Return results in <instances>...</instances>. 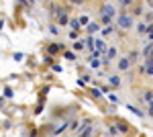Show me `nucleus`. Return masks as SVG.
I'll list each match as a JSON object with an SVG mask.
<instances>
[{
	"instance_id": "1",
	"label": "nucleus",
	"mask_w": 153,
	"mask_h": 137,
	"mask_svg": "<svg viewBox=\"0 0 153 137\" xmlns=\"http://www.w3.org/2000/svg\"><path fill=\"white\" fill-rule=\"evenodd\" d=\"M133 25H135V19H133L131 12H120V14H118L117 27L120 31H129V29H133Z\"/></svg>"
},
{
	"instance_id": "2",
	"label": "nucleus",
	"mask_w": 153,
	"mask_h": 137,
	"mask_svg": "<svg viewBox=\"0 0 153 137\" xmlns=\"http://www.w3.org/2000/svg\"><path fill=\"white\" fill-rule=\"evenodd\" d=\"M106 49H108V47H106L104 39H94V49H92V51H96L98 55L102 57V53H106Z\"/></svg>"
},
{
	"instance_id": "3",
	"label": "nucleus",
	"mask_w": 153,
	"mask_h": 137,
	"mask_svg": "<svg viewBox=\"0 0 153 137\" xmlns=\"http://www.w3.org/2000/svg\"><path fill=\"white\" fill-rule=\"evenodd\" d=\"M131 66H133V61H131L127 55H123V57H118V72H129Z\"/></svg>"
},
{
	"instance_id": "4",
	"label": "nucleus",
	"mask_w": 153,
	"mask_h": 137,
	"mask_svg": "<svg viewBox=\"0 0 153 137\" xmlns=\"http://www.w3.org/2000/svg\"><path fill=\"white\" fill-rule=\"evenodd\" d=\"M55 16H57V27H65V25L70 23V16H68V10H63V8H61V10H59L57 14H55Z\"/></svg>"
},
{
	"instance_id": "5",
	"label": "nucleus",
	"mask_w": 153,
	"mask_h": 137,
	"mask_svg": "<svg viewBox=\"0 0 153 137\" xmlns=\"http://www.w3.org/2000/svg\"><path fill=\"white\" fill-rule=\"evenodd\" d=\"M102 16H110V19H114V14H117V8H114V6H112V4H108V2H106L104 6H102Z\"/></svg>"
},
{
	"instance_id": "6",
	"label": "nucleus",
	"mask_w": 153,
	"mask_h": 137,
	"mask_svg": "<svg viewBox=\"0 0 153 137\" xmlns=\"http://www.w3.org/2000/svg\"><path fill=\"white\" fill-rule=\"evenodd\" d=\"M102 27H100V23H96V21H92V23H88V27H86V33L90 35V37H94V33H98Z\"/></svg>"
},
{
	"instance_id": "7",
	"label": "nucleus",
	"mask_w": 153,
	"mask_h": 137,
	"mask_svg": "<svg viewBox=\"0 0 153 137\" xmlns=\"http://www.w3.org/2000/svg\"><path fill=\"white\" fill-rule=\"evenodd\" d=\"M141 72H143V74H147V76H151V74H153V57H147V59H145Z\"/></svg>"
},
{
	"instance_id": "8",
	"label": "nucleus",
	"mask_w": 153,
	"mask_h": 137,
	"mask_svg": "<svg viewBox=\"0 0 153 137\" xmlns=\"http://www.w3.org/2000/svg\"><path fill=\"white\" fill-rule=\"evenodd\" d=\"M59 49H63V43H49V45H47V53H49V57L55 55Z\"/></svg>"
},
{
	"instance_id": "9",
	"label": "nucleus",
	"mask_w": 153,
	"mask_h": 137,
	"mask_svg": "<svg viewBox=\"0 0 153 137\" xmlns=\"http://www.w3.org/2000/svg\"><path fill=\"white\" fill-rule=\"evenodd\" d=\"M137 33H139V35H151V25L139 23V25H137Z\"/></svg>"
},
{
	"instance_id": "10",
	"label": "nucleus",
	"mask_w": 153,
	"mask_h": 137,
	"mask_svg": "<svg viewBox=\"0 0 153 137\" xmlns=\"http://www.w3.org/2000/svg\"><path fill=\"white\" fill-rule=\"evenodd\" d=\"M127 109H129L133 115H137L139 119H143V117H145V111H141V109H139L137 104H131V103H129V104H127Z\"/></svg>"
},
{
	"instance_id": "11",
	"label": "nucleus",
	"mask_w": 153,
	"mask_h": 137,
	"mask_svg": "<svg viewBox=\"0 0 153 137\" xmlns=\"http://www.w3.org/2000/svg\"><path fill=\"white\" fill-rule=\"evenodd\" d=\"M68 129H70V123H68V121H63V123H61V125L53 127V133H55V135H61V133H65V131H68Z\"/></svg>"
},
{
	"instance_id": "12",
	"label": "nucleus",
	"mask_w": 153,
	"mask_h": 137,
	"mask_svg": "<svg viewBox=\"0 0 153 137\" xmlns=\"http://www.w3.org/2000/svg\"><path fill=\"white\" fill-rule=\"evenodd\" d=\"M118 55V47H108V49H106V59H108V61H112V59H114V57Z\"/></svg>"
},
{
	"instance_id": "13",
	"label": "nucleus",
	"mask_w": 153,
	"mask_h": 137,
	"mask_svg": "<svg viewBox=\"0 0 153 137\" xmlns=\"http://www.w3.org/2000/svg\"><path fill=\"white\" fill-rule=\"evenodd\" d=\"M108 84H110L112 88H118V86H120V76H117V74H110V76H108Z\"/></svg>"
},
{
	"instance_id": "14",
	"label": "nucleus",
	"mask_w": 153,
	"mask_h": 137,
	"mask_svg": "<svg viewBox=\"0 0 153 137\" xmlns=\"http://www.w3.org/2000/svg\"><path fill=\"white\" fill-rule=\"evenodd\" d=\"M114 33H117V27H114V25H108V27L102 29V35H104V37H110V35H114Z\"/></svg>"
},
{
	"instance_id": "15",
	"label": "nucleus",
	"mask_w": 153,
	"mask_h": 137,
	"mask_svg": "<svg viewBox=\"0 0 153 137\" xmlns=\"http://www.w3.org/2000/svg\"><path fill=\"white\" fill-rule=\"evenodd\" d=\"M114 127H117V131H118V133H129V125H127L125 121H118V123H117Z\"/></svg>"
},
{
	"instance_id": "16",
	"label": "nucleus",
	"mask_w": 153,
	"mask_h": 137,
	"mask_svg": "<svg viewBox=\"0 0 153 137\" xmlns=\"http://www.w3.org/2000/svg\"><path fill=\"white\" fill-rule=\"evenodd\" d=\"M68 25L71 27V31H74V33H78V31L82 29V25H80V21H78V19H71V21H70Z\"/></svg>"
},
{
	"instance_id": "17",
	"label": "nucleus",
	"mask_w": 153,
	"mask_h": 137,
	"mask_svg": "<svg viewBox=\"0 0 153 137\" xmlns=\"http://www.w3.org/2000/svg\"><path fill=\"white\" fill-rule=\"evenodd\" d=\"M141 98H143V103H147V106H149V104H151V88H147Z\"/></svg>"
},
{
	"instance_id": "18",
	"label": "nucleus",
	"mask_w": 153,
	"mask_h": 137,
	"mask_svg": "<svg viewBox=\"0 0 153 137\" xmlns=\"http://www.w3.org/2000/svg\"><path fill=\"white\" fill-rule=\"evenodd\" d=\"M84 49V41L82 39H76V41H74V51H82Z\"/></svg>"
},
{
	"instance_id": "19",
	"label": "nucleus",
	"mask_w": 153,
	"mask_h": 137,
	"mask_svg": "<svg viewBox=\"0 0 153 137\" xmlns=\"http://www.w3.org/2000/svg\"><path fill=\"white\" fill-rule=\"evenodd\" d=\"M106 98H108L112 104H118V96L114 94V92H108V96H106Z\"/></svg>"
},
{
	"instance_id": "20",
	"label": "nucleus",
	"mask_w": 153,
	"mask_h": 137,
	"mask_svg": "<svg viewBox=\"0 0 153 137\" xmlns=\"http://www.w3.org/2000/svg\"><path fill=\"white\" fill-rule=\"evenodd\" d=\"M100 23L108 27V25H112V19H110V16H102V14H100Z\"/></svg>"
},
{
	"instance_id": "21",
	"label": "nucleus",
	"mask_w": 153,
	"mask_h": 137,
	"mask_svg": "<svg viewBox=\"0 0 153 137\" xmlns=\"http://www.w3.org/2000/svg\"><path fill=\"white\" fill-rule=\"evenodd\" d=\"M12 96H14L12 88H10V86H6V88H4V98H12Z\"/></svg>"
},
{
	"instance_id": "22",
	"label": "nucleus",
	"mask_w": 153,
	"mask_h": 137,
	"mask_svg": "<svg viewBox=\"0 0 153 137\" xmlns=\"http://www.w3.org/2000/svg\"><path fill=\"white\" fill-rule=\"evenodd\" d=\"M49 33L51 35H59V27L57 25H49Z\"/></svg>"
},
{
	"instance_id": "23",
	"label": "nucleus",
	"mask_w": 153,
	"mask_h": 137,
	"mask_svg": "<svg viewBox=\"0 0 153 137\" xmlns=\"http://www.w3.org/2000/svg\"><path fill=\"white\" fill-rule=\"evenodd\" d=\"M92 96H94V98H102V92H100V88H92Z\"/></svg>"
},
{
	"instance_id": "24",
	"label": "nucleus",
	"mask_w": 153,
	"mask_h": 137,
	"mask_svg": "<svg viewBox=\"0 0 153 137\" xmlns=\"http://www.w3.org/2000/svg\"><path fill=\"white\" fill-rule=\"evenodd\" d=\"M108 133H110V135H112V137H117V135H118L117 127H114V125H108Z\"/></svg>"
},
{
	"instance_id": "25",
	"label": "nucleus",
	"mask_w": 153,
	"mask_h": 137,
	"mask_svg": "<svg viewBox=\"0 0 153 137\" xmlns=\"http://www.w3.org/2000/svg\"><path fill=\"white\" fill-rule=\"evenodd\" d=\"M63 57L65 59H76V53L74 51H63Z\"/></svg>"
},
{
	"instance_id": "26",
	"label": "nucleus",
	"mask_w": 153,
	"mask_h": 137,
	"mask_svg": "<svg viewBox=\"0 0 153 137\" xmlns=\"http://www.w3.org/2000/svg\"><path fill=\"white\" fill-rule=\"evenodd\" d=\"M143 6H135V8H133V12H131V14H143Z\"/></svg>"
},
{
	"instance_id": "27",
	"label": "nucleus",
	"mask_w": 153,
	"mask_h": 137,
	"mask_svg": "<svg viewBox=\"0 0 153 137\" xmlns=\"http://www.w3.org/2000/svg\"><path fill=\"white\" fill-rule=\"evenodd\" d=\"M12 57H14L16 61H21V59H23V57H25V53H23V51H16V53H14V55H12Z\"/></svg>"
},
{
	"instance_id": "28",
	"label": "nucleus",
	"mask_w": 153,
	"mask_h": 137,
	"mask_svg": "<svg viewBox=\"0 0 153 137\" xmlns=\"http://www.w3.org/2000/svg\"><path fill=\"white\" fill-rule=\"evenodd\" d=\"M53 72H55V74H61V72H63V68H61L59 64H55V66H53Z\"/></svg>"
},
{
	"instance_id": "29",
	"label": "nucleus",
	"mask_w": 153,
	"mask_h": 137,
	"mask_svg": "<svg viewBox=\"0 0 153 137\" xmlns=\"http://www.w3.org/2000/svg\"><path fill=\"white\" fill-rule=\"evenodd\" d=\"M120 2V6H131L133 4V0H118Z\"/></svg>"
},
{
	"instance_id": "30",
	"label": "nucleus",
	"mask_w": 153,
	"mask_h": 137,
	"mask_svg": "<svg viewBox=\"0 0 153 137\" xmlns=\"http://www.w3.org/2000/svg\"><path fill=\"white\" fill-rule=\"evenodd\" d=\"M41 111H43V100L39 103V106H37V109H35V113H41Z\"/></svg>"
},
{
	"instance_id": "31",
	"label": "nucleus",
	"mask_w": 153,
	"mask_h": 137,
	"mask_svg": "<svg viewBox=\"0 0 153 137\" xmlns=\"http://www.w3.org/2000/svg\"><path fill=\"white\" fill-rule=\"evenodd\" d=\"M70 39H71V41H76V39H78V33H74V31H71V33H70Z\"/></svg>"
},
{
	"instance_id": "32",
	"label": "nucleus",
	"mask_w": 153,
	"mask_h": 137,
	"mask_svg": "<svg viewBox=\"0 0 153 137\" xmlns=\"http://www.w3.org/2000/svg\"><path fill=\"white\" fill-rule=\"evenodd\" d=\"M68 2H71V4H84V0H68Z\"/></svg>"
},
{
	"instance_id": "33",
	"label": "nucleus",
	"mask_w": 153,
	"mask_h": 137,
	"mask_svg": "<svg viewBox=\"0 0 153 137\" xmlns=\"http://www.w3.org/2000/svg\"><path fill=\"white\" fill-rule=\"evenodd\" d=\"M61 137H74V135H61Z\"/></svg>"
}]
</instances>
